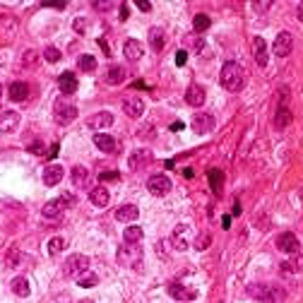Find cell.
Masks as SVG:
<instances>
[{
  "label": "cell",
  "mask_w": 303,
  "mask_h": 303,
  "mask_svg": "<svg viewBox=\"0 0 303 303\" xmlns=\"http://www.w3.org/2000/svg\"><path fill=\"white\" fill-rule=\"evenodd\" d=\"M219 80H222V87H224L226 92H234V94H236V92H241L243 82H245L243 67L239 65V63H224Z\"/></svg>",
  "instance_id": "1"
},
{
  "label": "cell",
  "mask_w": 303,
  "mask_h": 303,
  "mask_svg": "<svg viewBox=\"0 0 303 303\" xmlns=\"http://www.w3.org/2000/svg\"><path fill=\"white\" fill-rule=\"evenodd\" d=\"M53 118H56L58 125H70V123L77 118V106L63 96V99L56 101V106H53Z\"/></svg>",
  "instance_id": "2"
},
{
  "label": "cell",
  "mask_w": 303,
  "mask_h": 303,
  "mask_svg": "<svg viewBox=\"0 0 303 303\" xmlns=\"http://www.w3.org/2000/svg\"><path fill=\"white\" fill-rule=\"evenodd\" d=\"M140 260H142L140 243H123L121 248H118V262L121 265H135V267H140Z\"/></svg>",
  "instance_id": "3"
},
{
  "label": "cell",
  "mask_w": 303,
  "mask_h": 303,
  "mask_svg": "<svg viewBox=\"0 0 303 303\" xmlns=\"http://www.w3.org/2000/svg\"><path fill=\"white\" fill-rule=\"evenodd\" d=\"M87 267H89L87 255H70L63 265V272H65V277H80L82 272H87Z\"/></svg>",
  "instance_id": "4"
},
{
  "label": "cell",
  "mask_w": 303,
  "mask_h": 303,
  "mask_svg": "<svg viewBox=\"0 0 303 303\" xmlns=\"http://www.w3.org/2000/svg\"><path fill=\"white\" fill-rule=\"evenodd\" d=\"M272 51H274V56H279V58H287V56L294 51V36H291L289 32H279V34H277V39H274V46H272Z\"/></svg>",
  "instance_id": "5"
},
{
  "label": "cell",
  "mask_w": 303,
  "mask_h": 303,
  "mask_svg": "<svg viewBox=\"0 0 303 303\" xmlns=\"http://www.w3.org/2000/svg\"><path fill=\"white\" fill-rule=\"evenodd\" d=\"M147 190L152 192V195H166V192H171V178L169 176H164V174H154L149 181H147Z\"/></svg>",
  "instance_id": "6"
},
{
  "label": "cell",
  "mask_w": 303,
  "mask_h": 303,
  "mask_svg": "<svg viewBox=\"0 0 303 303\" xmlns=\"http://www.w3.org/2000/svg\"><path fill=\"white\" fill-rule=\"evenodd\" d=\"M277 248H279L282 253H287V255H294V253H299L301 243H299V239H296L291 231H287V234H279V236H277Z\"/></svg>",
  "instance_id": "7"
},
{
  "label": "cell",
  "mask_w": 303,
  "mask_h": 303,
  "mask_svg": "<svg viewBox=\"0 0 303 303\" xmlns=\"http://www.w3.org/2000/svg\"><path fill=\"white\" fill-rule=\"evenodd\" d=\"M149 161H152V152H149V149H135V152L130 154V159H128V166H130L132 171H140V169H144Z\"/></svg>",
  "instance_id": "8"
},
{
  "label": "cell",
  "mask_w": 303,
  "mask_h": 303,
  "mask_svg": "<svg viewBox=\"0 0 303 303\" xmlns=\"http://www.w3.org/2000/svg\"><path fill=\"white\" fill-rule=\"evenodd\" d=\"M253 56H255V63L260 67H265L267 61H270V53H267V41L262 36H253Z\"/></svg>",
  "instance_id": "9"
},
{
  "label": "cell",
  "mask_w": 303,
  "mask_h": 303,
  "mask_svg": "<svg viewBox=\"0 0 303 303\" xmlns=\"http://www.w3.org/2000/svg\"><path fill=\"white\" fill-rule=\"evenodd\" d=\"M123 111L130 118H140L144 113V104H142L140 96H128V99H123Z\"/></svg>",
  "instance_id": "10"
},
{
  "label": "cell",
  "mask_w": 303,
  "mask_h": 303,
  "mask_svg": "<svg viewBox=\"0 0 303 303\" xmlns=\"http://www.w3.org/2000/svg\"><path fill=\"white\" fill-rule=\"evenodd\" d=\"M248 294H250L253 299H257L260 303H274V291H272L270 287H265V284H250V287H248Z\"/></svg>",
  "instance_id": "11"
},
{
  "label": "cell",
  "mask_w": 303,
  "mask_h": 303,
  "mask_svg": "<svg viewBox=\"0 0 303 303\" xmlns=\"http://www.w3.org/2000/svg\"><path fill=\"white\" fill-rule=\"evenodd\" d=\"M169 294H171V299H176V301H192V299L197 296L195 289L183 287L181 282H171V284H169Z\"/></svg>",
  "instance_id": "12"
},
{
  "label": "cell",
  "mask_w": 303,
  "mask_h": 303,
  "mask_svg": "<svg viewBox=\"0 0 303 303\" xmlns=\"http://www.w3.org/2000/svg\"><path fill=\"white\" fill-rule=\"evenodd\" d=\"M205 96H207V94H205V87H202V84H190L188 92H185V101H188V106H195V109L205 104Z\"/></svg>",
  "instance_id": "13"
},
{
  "label": "cell",
  "mask_w": 303,
  "mask_h": 303,
  "mask_svg": "<svg viewBox=\"0 0 303 303\" xmlns=\"http://www.w3.org/2000/svg\"><path fill=\"white\" fill-rule=\"evenodd\" d=\"M212 128H214V118H212L209 113H197V116L192 118V130H195L197 135H207Z\"/></svg>",
  "instance_id": "14"
},
{
  "label": "cell",
  "mask_w": 303,
  "mask_h": 303,
  "mask_svg": "<svg viewBox=\"0 0 303 303\" xmlns=\"http://www.w3.org/2000/svg\"><path fill=\"white\" fill-rule=\"evenodd\" d=\"M87 125L92 128V130H104V128H109V125H113V113H109V111H99V113H94Z\"/></svg>",
  "instance_id": "15"
},
{
  "label": "cell",
  "mask_w": 303,
  "mask_h": 303,
  "mask_svg": "<svg viewBox=\"0 0 303 303\" xmlns=\"http://www.w3.org/2000/svg\"><path fill=\"white\" fill-rule=\"evenodd\" d=\"M123 53H125V58L128 61H140L142 58V53H144V48H142V44L137 41V39H128L125 41V46H123Z\"/></svg>",
  "instance_id": "16"
},
{
  "label": "cell",
  "mask_w": 303,
  "mask_h": 303,
  "mask_svg": "<svg viewBox=\"0 0 303 303\" xmlns=\"http://www.w3.org/2000/svg\"><path fill=\"white\" fill-rule=\"evenodd\" d=\"M63 166L61 164H48L46 169H44V183L46 185H58L63 181Z\"/></svg>",
  "instance_id": "17"
},
{
  "label": "cell",
  "mask_w": 303,
  "mask_h": 303,
  "mask_svg": "<svg viewBox=\"0 0 303 303\" xmlns=\"http://www.w3.org/2000/svg\"><path fill=\"white\" fill-rule=\"evenodd\" d=\"M94 144H96L101 152H106V154H111V152H118V142H116L111 135H104V132L94 135Z\"/></svg>",
  "instance_id": "18"
},
{
  "label": "cell",
  "mask_w": 303,
  "mask_h": 303,
  "mask_svg": "<svg viewBox=\"0 0 303 303\" xmlns=\"http://www.w3.org/2000/svg\"><path fill=\"white\" fill-rule=\"evenodd\" d=\"M137 217H140V209H137L135 205H123V207L116 209V219H118V222H125V224L137 222Z\"/></svg>",
  "instance_id": "19"
},
{
  "label": "cell",
  "mask_w": 303,
  "mask_h": 303,
  "mask_svg": "<svg viewBox=\"0 0 303 303\" xmlns=\"http://www.w3.org/2000/svg\"><path fill=\"white\" fill-rule=\"evenodd\" d=\"M58 87H61V92L65 96L75 94L77 92V77H75V72H63L61 77H58Z\"/></svg>",
  "instance_id": "20"
},
{
  "label": "cell",
  "mask_w": 303,
  "mask_h": 303,
  "mask_svg": "<svg viewBox=\"0 0 303 303\" xmlns=\"http://www.w3.org/2000/svg\"><path fill=\"white\" fill-rule=\"evenodd\" d=\"M17 125H19V116L15 113V111H5L2 116H0V132H15L17 130Z\"/></svg>",
  "instance_id": "21"
},
{
  "label": "cell",
  "mask_w": 303,
  "mask_h": 303,
  "mask_svg": "<svg viewBox=\"0 0 303 303\" xmlns=\"http://www.w3.org/2000/svg\"><path fill=\"white\" fill-rule=\"evenodd\" d=\"M89 200H92L94 207H106L111 197H109V190H106L104 185H96V188L89 190Z\"/></svg>",
  "instance_id": "22"
},
{
  "label": "cell",
  "mask_w": 303,
  "mask_h": 303,
  "mask_svg": "<svg viewBox=\"0 0 303 303\" xmlns=\"http://www.w3.org/2000/svg\"><path fill=\"white\" fill-rule=\"evenodd\" d=\"M190 229L188 226H176V231H174V236H171V245L176 248V250H188L190 248V241L185 239V234H188Z\"/></svg>",
  "instance_id": "23"
},
{
  "label": "cell",
  "mask_w": 303,
  "mask_h": 303,
  "mask_svg": "<svg viewBox=\"0 0 303 303\" xmlns=\"http://www.w3.org/2000/svg\"><path fill=\"white\" fill-rule=\"evenodd\" d=\"M29 96V84L27 82H12L10 84V99L12 101H24Z\"/></svg>",
  "instance_id": "24"
},
{
  "label": "cell",
  "mask_w": 303,
  "mask_h": 303,
  "mask_svg": "<svg viewBox=\"0 0 303 303\" xmlns=\"http://www.w3.org/2000/svg\"><path fill=\"white\" fill-rule=\"evenodd\" d=\"M63 209H65L63 200H51V202H46V205H44V209H41V212H44V217H46V219H58V217L63 214Z\"/></svg>",
  "instance_id": "25"
},
{
  "label": "cell",
  "mask_w": 303,
  "mask_h": 303,
  "mask_svg": "<svg viewBox=\"0 0 303 303\" xmlns=\"http://www.w3.org/2000/svg\"><path fill=\"white\" fill-rule=\"evenodd\" d=\"M70 178H72V185H75V188H87V183H89V171H87L84 166H75L72 174H70Z\"/></svg>",
  "instance_id": "26"
},
{
  "label": "cell",
  "mask_w": 303,
  "mask_h": 303,
  "mask_svg": "<svg viewBox=\"0 0 303 303\" xmlns=\"http://www.w3.org/2000/svg\"><path fill=\"white\" fill-rule=\"evenodd\" d=\"M125 77H128V72H125L123 65H113V67H109V72H106V82H109V84H121Z\"/></svg>",
  "instance_id": "27"
},
{
  "label": "cell",
  "mask_w": 303,
  "mask_h": 303,
  "mask_svg": "<svg viewBox=\"0 0 303 303\" xmlns=\"http://www.w3.org/2000/svg\"><path fill=\"white\" fill-rule=\"evenodd\" d=\"M149 46H152L154 51H161V48H164V29H159V27H152V29H149Z\"/></svg>",
  "instance_id": "28"
},
{
  "label": "cell",
  "mask_w": 303,
  "mask_h": 303,
  "mask_svg": "<svg viewBox=\"0 0 303 303\" xmlns=\"http://www.w3.org/2000/svg\"><path fill=\"white\" fill-rule=\"evenodd\" d=\"M289 123H291V111H289V109H287V106L282 104V106L277 109V116H274V125H277L279 130H284V128H287Z\"/></svg>",
  "instance_id": "29"
},
{
  "label": "cell",
  "mask_w": 303,
  "mask_h": 303,
  "mask_svg": "<svg viewBox=\"0 0 303 303\" xmlns=\"http://www.w3.org/2000/svg\"><path fill=\"white\" fill-rule=\"evenodd\" d=\"M10 287H12V291H15L19 299H27V296H29V282H27L24 277L12 279V284H10Z\"/></svg>",
  "instance_id": "30"
},
{
  "label": "cell",
  "mask_w": 303,
  "mask_h": 303,
  "mask_svg": "<svg viewBox=\"0 0 303 303\" xmlns=\"http://www.w3.org/2000/svg\"><path fill=\"white\" fill-rule=\"evenodd\" d=\"M142 236H144V231H142L140 226H135V224H130V226L125 229V234H123L125 243H140L142 241Z\"/></svg>",
  "instance_id": "31"
},
{
  "label": "cell",
  "mask_w": 303,
  "mask_h": 303,
  "mask_svg": "<svg viewBox=\"0 0 303 303\" xmlns=\"http://www.w3.org/2000/svg\"><path fill=\"white\" fill-rule=\"evenodd\" d=\"M207 178H209V185H212V190L219 195L222 192V183H224V174L219 171V169H212L209 174H207Z\"/></svg>",
  "instance_id": "32"
},
{
  "label": "cell",
  "mask_w": 303,
  "mask_h": 303,
  "mask_svg": "<svg viewBox=\"0 0 303 303\" xmlns=\"http://www.w3.org/2000/svg\"><path fill=\"white\" fill-rule=\"evenodd\" d=\"M77 65H80V70H82V72H92V70H96V58L84 53V56H80V58H77Z\"/></svg>",
  "instance_id": "33"
},
{
  "label": "cell",
  "mask_w": 303,
  "mask_h": 303,
  "mask_svg": "<svg viewBox=\"0 0 303 303\" xmlns=\"http://www.w3.org/2000/svg\"><path fill=\"white\" fill-rule=\"evenodd\" d=\"M96 282H99V277H96L94 272H82V274L77 277V284H80V287H84V289L96 287Z\"/></svg>",
  "instance_id": "34"
},
{
  "label": "cell",
  "mask_w": 303,
  "mask_h": 303,
  "mask_svg": "<svg viewBox=\"0 0 303 303\" xmlns=\"http://www.w3.org/2000/svg\"><path fill=\"white\" fill-rule=\"evenodd\" d=\"M192 27H195V32H200V34H202V32H207V29H209V17H207V15H202V12H200V15H195Z\"/></svg>",
  "instance_id": "35"
},
{
  "label": "cell",
  "mask_w": 303,
  "mask_h": 303,
  "mask_svg": "<svg viewBox=\"0 0 303 303\" xmlns=\"http://www.w3.org/2000/svg\"><path fill=\"white\" fill-rule=\"evenodd\" d=\"M65 245H67V243H65V239L56 236V239H51V241H48V253H51V255H58Z\"/></svg>",
  "instance_id": "36"
},
{
  "label": "cell",
  "mask_w": 303,
  "mask_h": 303,
  "mask_svg": "<svg viewBox=\"0 0 303 303\" xmlns=\"http://www.w3.org/2000/svg\"><path fill=\"white\" fill-rule=\"evenodd\" d=\"M44 58H46L48 63H58L63 58V53L58 51V48H56V46H48V48L44 51Z\"/></svg>",
  "instance_id": "37"
},
{
  "label": "cell",
  "mask_w": 303,
  "mask_h": 303,
  "mask_svg": "<svg viewBox=\"0 0 303 303\" xmlns=\"http://www.w3.org/2000/svg\"><path fill=\"white\" fill-rule=\"evenodd\" d=\"M209 243H212V236H209V234H200L197 241H195V248H197V250H205Z\"/></svg>",
  "instance_id": "38"
},
{
  "label": "cell",
  "mask_w": 303,
  "mask_h": 303,
  "mask_svg": "<svg viewBox=\"0 0 303 303\" xmlns=\"http://www.w3.org/2000/svg\"><path fill=\"white\" fill-rule=\"evenodd\" d=\"M72 29H75L77 34H84V32H87V19H84V17H77V19L72 22Z\"/></svg>",
  "instance_id": "39"
},
{
  "label": "cell",
  "mask_w": 303,
  "mask_h": 303,
  "mask_svg": "<svg viewBox=\"0 0 303 303\" xmlns=\"http://www.w3.org/2000/svg\"><path fill=\"white\" fill-rule=\"evenodd\" d=\"M99 178H101V181H118V178H121V174H118V171H104Z\"/></svg>",
  "instance_id": "40"
},
{
  "label": "cell",
  "mask_w": 303,
  "mask_h": 303,
  "mask_svg": "<svg viewBox=\"0 0 303 303\" xmlns=\"http://www.w3.org/2000/svg\"><path fill=\"white\" fill-rule=\"evenodd\" d=\"M34 63H36V53H34V51H27V53H24V67H32Z\"/></svg>",
  "instance_id": "41"
},
{
  "label": "cell",
  "mask_w": 303,
  "mask_h": 303,
  "mask_svg": "<svg viewBox=\"0 0 303 303\" xmlns=\"http://www.w3.org/2000/svg\"><path fill=\"white\" fill-rule=\"evenodd\" d=\"M61 200H63V205H65V207H72V205L77 202V197H72L70 192H65V195H63Z\"/></svg>",
  "instance_id": "42"
},
{
  "label": "cell",
  "mask_w": 303,
  "mask_h": 303,
  "mask_svg": "<svg viewBox=\"0 0 303 303\" xmlns=\"http://www.w3.org/2000/svg\"><path fill=\"white\" fill-rule=\"evenodd\" d=\"M29 152H32V154H44V144H41V142H34V144H29Z\"/></svg>",
  "instance_id": "43"
},
{
  "label": "cell",
  "mask_w": 303,
  "mask_h": 303,
  "mask_svg": "<svg viewBox=\"0 0 303 303\" xmlns=\"http://www.w3.org/2000/svg\"><path fill=\"white\" fill-rule=\"evenodd\" d=\"M185 61H188V53H185V51H178V53H176V65H185Z\"/></svg>",
  "instance_id": "44"
},
{
  "label": "cell",
  "mask_w": 303,
  "mask_h": 303,
  "mask_svg": "<svg viewBox=\"0 0 303 303\" xmlns=\"http://www.w3.org/2000/svg\"><path fill=\"white\" fill-rule=\"evenodd\" d=\"M111 7H113V2H94V10H101V12L111 10Z\"/></svg>",
  "instance_id": "45"
},
{
  "label": "cell",
  "mask_w": 303,
  "mask_h": 303,
  "mask_svg": "<svg viewBox=\"0 0 303 303\" xmlns=\"http://www.w3.org/2000/svg\"><path fill=\"white\" fill-rule=\"evenodd\" d=\"M253 7H255V10H270V0H267V2H255Z\"/></svg>",
  "instance_id": "46"
},
{
  "label": "cell",
  "mask_w": 303,
  "mask_h": 303,
  "mask_svg": "<svg viewBox=\"0 0 303 303\" xmlns=\"http://www.w3.org/2000/svg\"><path fill=\"white\" fill-rule=\"evenodd\" d=\"M58 149H61V147H58V144H53V147L48 149V154H46V157H48V159H53V157L58 154Z\"/></svg>",
  "instance_id": "47"
},
{
  "label": "cell",
  "mask_w": 303,
  "mask_h": 303,
  "mask_svg": "<svg viewBox=\"0 0 303 303\" xmlns=\"http://www.w3.org/2000/svg\"><path fill=\"white\" fill-rule=\"evenodd\" d=\"M128 15H130V10H128V5H121V19H123V22L128 19Z\"/></svg>",
  "instance_id": "48"
},
{
  "label": "cell",
  "mask_w": 303,
  "mask_h": 303,
  "mask_svg": "<svg viewBox=\"0 0 303 303\" xmlns=\"http://www.w3.org/2000/svg\"><path fill=\"white\" fill-rule=\"evenodd\" d=\"M137 7H140L142 12H149V10H152V7H149V2H137Z\"/></svg>",
  "instance_id": "49"
},
{
  "label": "cell",
  "mask_w": 303,
  "mask_h": 303,
  "mask_svg": "<svg viewBox=\"0 0 303 303\" xmlns=\"http://www.w3.org/2000/svg\"><path fill=\"white\" fill-rule=\"evenodd\" d=\"M99 46L104 48V53H106V56H111V51H109V46H106V41H104V39H99Z\"/></svg>",
  "instance_id": "50"
},
{
  "label": "cell",
  "mask_w": 303,
  "mask_h": 303,
  "mask_svg": "<svg viewBox=\"0 0 303 303\" xmlns=\"http://www.w3.org/2000/svg\"><path fill=\"white\" fill-rule=\"evenodd\" d=\"M291 267H296V270H303V255H301V257H296V262H294Z\"/></svg>",
  "instance_id": "51"
},
{
  "label": "cell",
  "mask_w": 303,
  "mask_h": 303,
  "mask_svg": "<svg viewBox=\"0 0 303 303\" xmlns=\"http://www.w3.org/2000/svg\"><path fill=\"white\" fill-rule=\"evenodd\" d=\"M183 176H185V178H192V176H195V171H192V169H185V171H183Z\"/></svg>",
  "instance_id": "52"
},
{
  "label": "cell",
  "mask_w": 303,
  "mask_h": 303,
  "mask_svg": "<svg viewBox=\"0 0 303 303\" xmlns=\"http://www.w3.org/2000/svg\"><path fill=\"white\" fill-rule=\"evenodd\" d=\"M222 224H224V229H229V226H231V217H224Z\"/></svg>",
  "instance_id": "53"
},
{
  "label": "cell",
  "mask_w": 303,
  "mask_h": 303,
  "mask_svg": "<svg viewBox=\"0 0 303 303\" xmlns=\"http://www.w3.org/2000/svg\"><path fill=\"white\" fill-rule=\"evenodd\" d=\"M171 130H176V132H178V130H183V123H181V121H176L174 125H171Z\"/></svg>",
  "instance_id": "54"
},
{
  "label": "cell",
  "mask_w": 303,
  "mask_h": 303,
  "mask_svg": "<svg viewBox=\"0 0 303 303\" xmlns=\"http://www.w3.org/2000/svg\"><path fill=\"white\" fill-rule=\"evenodd\" d=\"M296 10H299V19L303 22V2H299V7H296Z\"/></svg>",
  "instance_id": "55"
},
{
  "label": "cell",
  "mask_w": 303,
  "mask_h": 303,
  "mask_svg": "<svg viewBox=\"0 0 303 303\" xmlns=\"http://www.w3.org/2000/svg\"><path fill=\"white\" fill-rule=\"evenodd\" d=\"M77 303H94L92 299H82V301H77Z\"/></svg>",
  "instance_id": "56"
}]
</instances>
